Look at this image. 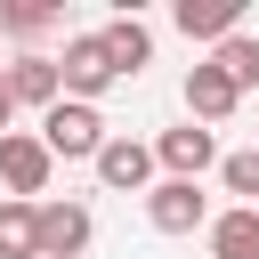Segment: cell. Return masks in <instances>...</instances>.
Segmentation results:
<instances>
[{"mask_svg": "<svg viewBox=\"0 0 259 259\" xmlns=\"http://www.w3.org/2000/svg\"><path fill=\"white\" fill-rule=\"evenodd\" d=\"M40 146H49L57 162H97V154H105V113L81 105V97H57V105L40 113Z\"/></svg>", "mask_w": 259, "mask_h": 259, "instance_id": "obj_1", "label": "cell"}, {"mask_svg": "<svg viewBox=\"0 0 259 259\" xmlns=\"http://www.w3.org/2000/svg\"><path fill=\"white\" fill-rule=\"evenodd\" d=\"M57 73H65V97H81V105H97L121 73H113V57H105V32H73L65 40V57H57Z\"/></svg>", "mask_w": 259, "mask_h": 259, "instance_id": "obj_2", "label": "cell"}, {"mask_svg": "<svg viewBox=\"0 0 259 259\" xmlns=\"http://www.w3.org/2000/svg\"><path fill=\"white\" fill-rule=\"evenodd\" d=\"M49 170H57V154H49L32 130H8V138H0V186H8V202H32V194L49 186Z\"/></svg>", "mask_w": 259, "mask_h": 259, "instance_id": "obj_3", "label": "cell"}, {"mask_svg": "<svg viewBox=\"0 0 259 259\" xmlns=\"http://www.w3.org/2000/svg\"><path fill=\"white\" fill-rule=\"evenodd\" d=\"M146 219H154V235H194V227H210V194L194 178H162L146 194Z\"/></svg>", "mask_w": 259, "mask_h": 259, "instance_id": "obj_4", "label": "cell"}, {"mask_svg": "<svg viewBox=\"0 0 259 259\" xmlns=\"http://www.w3.org/2000/svg\"><path fill=\"white\" fill-rule=\"evenodd\" d=\"M154 162H162L170 178H202V170L219 162V138H210L202 121H178V130H162V138H154Z\"/></svg>", "mask_w": 259, "mask_h": 259, "instance_id": "obj_5", "label": "cell"}, {"mask_svg": "<svg viewBox=\"0 0 259 259\" xmlns=\"http://www.w3.org/2000/svg\"><path fill=\"white\" fill-rule=\"evenodd\" d=\"M235 105H243V89H235V81H227V73L202 57V65L186 73V121H202V130H210V121H227Z\"/></svg>", "mask_w": 259, "mask_h": 259, "instance_id": "obj_6", "label": "cell"}, {"mask_svg": "<svg viewBox=\"0 0 259 259\" xmlns=\"http://www.w3.org/2000/svg\"><path fill=\"white\" fill-rule=\"evenodd\" d=\"M97 178L113 186V194H154V146H138V138H105V154H97Z\"/></svg>", "mask_w": 259, "mask_h": 259, "instance_id": "obj_7", "label": "cell"}, {"mask_svg": "<svg viewBox=\"0 0 259 259\" xmlns=\"http://www.w3.org/2000/svg\"><path fill=\"white\" fill-rule=\"evenodd\" d=\"M89 251V210L81 202H40V259H81Z\"/></svg>", "mask_w": 259, "mask_h": 259, "instance_id": "obj_8", "label": "cell"}, {"mask_svg": "<svg viewBox=\"0 0 259 259\" xmlns=\"http://www.w3.org/2000/svg\"><path fill=\"white\" fill-rule=\"evenodd\" d=\"M170 16H178V32H186V40H235L243 0H178Z\"/></svg>", "mask_w": 259, "mask_h": 259, "instance_id": "obj_9", "label": "cell"}, {"mask_svg": "<svg viewBox=\"0 0 259 259\" xmlns=\"http://www.w3.org/2000/svg\"><path fill=\"white\" fill-rule=\"evenodd\" d=\"M8 97L49 113V105L65 97V73H57V57H16V65H8Z\"/></svg>", "mask_w": 259, "mask_h": 259, "instance_id": "obj_10", "label": "cell"}, {"mask_svg": "<svg viewBox=\"0 0 259 259\" xmlns=\"http://www.w3.org/2000/svg\"><path fill=\"white\" fill-rule=\"evenodd\" d=\"M202 235H210V259H259V210H243V202L219 210Z\"/></svg>", "mask_w": 259, "mask_h": 259, "instance_id": "obj_11", "label": "cell"}, {"mask_svg": "<svg viewBox=\"0 0 259 259\" xmlns=\"http://www.w3.org/2000/svg\"><path fill=\"white\" fill-rule=\"evenodd\" d=\"M0 259H40V202H0Z\"/></svg>", "mask_w": 259, "mask_h": 259, "instance_id": "obj_12", "label": "cell"}, {"mask_svg": "<svg viewBox=\"0 0 259 259\" xmlns=\"http://www.w3.org/2000/svg\"><path fill=\"white\" fill-rule=\"evenodd\" d=\"M105 57H113V73L130 81V73H138V65L154 57V32H146L138 16H113V24H105Z\"/></svg>", "mask_w": 259, "mask_h": 259, "instance_id": "obj_13", "label": "cell"}, {"mask_svg": "<svg viewBox=\"0 0 259 259\" xmlns=\"http://www.w3.org/2000/svg\"><path fill=\"white\" fill-rule=\"evenodd\" d=\"M210 65H219V73H227L235 89H259V40H251V32L219 40V49H210Z\"/></svg>", "mask_w": 259, "mask_h": 259, "instance_id": "obj_14", "label": "cell"}, {"mask_svg": "<svg viewBox=\"0 0 259 259\" xmlns=\"http://www.w3.org/2000/svg\"><path fill=\"white\" fill-rule=\"evenodd\" d=\"M219 178H227V194H243V210H259V154H227Z\"/></svg>", "mask_w": 259, "mask_h": 259, "instance_id": "obj_15", "label": "cell"}, {"mask_svg": "<svg viewBox=\"0 0 259 259\" xmlns=\"http://www.w3.org/2000/svg\"><path fill=\"white\" fill-rule=\"evenodd\" d=\"M49 24H57V8H32V0L24 8H0V32H16V40H40Z\"/></svg>", "mask_w": 259, "mask_h": 259, "instance_id": "obj_16", "label": "cell"}, {"mask_svg": "<svg viewBox=\"0 0 259 259\" xmlns=\"http://www.w3.org/2000/svg\"><path fill=\"white\" fill-rule=\"evenodd\" d=\"M8 113H16V97H8V73H0V138H8Z\"/></svg>", "mask_w": 259, "mask_h": 259, "instance_id": "obj_17", "label": "cell"}]
</instances>
